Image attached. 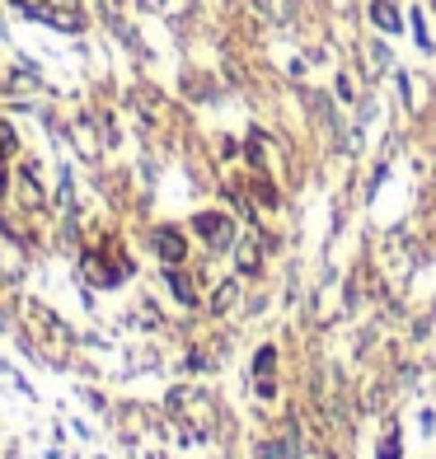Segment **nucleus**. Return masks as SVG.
<instances>
[{
	"mask_svg": "<svg viewBox=\"0 0 436 459\" xmlns=\"http://www.w3.org/2000/svg\"><path fill=\"white\" fill-rule=\"evenodd\" d=\"M380 459H399V446H394V436H389V441L380 446Z\"/></svg>",
	"mask_w": 436,
	"mask_h": 459,
	"instance_id": "20e7f679",
	"label": "nucleus"
},
{
	"mask_svg": "<svg viewBox=\"0 0 436 459\" xmlns=\"http://www.w3.org/2000/svg\"><path fill=\"white\" fill-rule=\"evenodd\" d=\"M371 19H376V24H380L385 33H399V24H404L399 10H394L389 0H376V5H371Z\"/></svg>",
	"mask_w": 436,
	"mask_h": 459,
	"instance_id": "f257e3e1",
	"label": "nucleus"
},
{
	"mask_svg": "<svg viewBox=\"0 0 436 459\" xmlns=\"http://www.w3.org/2000/svg\"><path fill=\"white\" fill-rule=\"evenodd\" d=\"M413 38H418V48L432 52V38H427V24H423V14H413Z\"/></svg>",
	"mask_w": 436,
	"mask_h": 459,
	"instance_id": "7ed1b4c3",
	"label": "nucleus"
},
{
	"mask_svg": "<svg viewBox=\"0 0 436 459\" xmlns=\"http://www.w3.org/2000/svg\"><path fill=\"white\" fill-rule=\"evenodd\" d=\"M197 230H202V235L212 239V244H225V239H231V225H225L221 216H197Z\"/></svg>",
	"mask_w": 436,
	"mask_h": 459,
	"instance_id": "f03ea898",
	"label": "nucleus"
}]
</instances>
